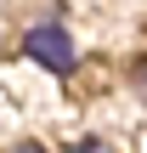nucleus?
I'll list each match as a JSON object with an SVG mask.
<instances>
[{
  "label": "nucleus",
  "instance_id": "nucleus-4",
  "mask_svg": "<svg viewBox=\"0 0 147 153\" xmlns=\"http://www.w3.org/2000/svg\"><path fill=\"white\" fill-rule=\"evenodd\" d=\"M11 153H45V148H40V142H17Z\"/></svg>",
  "mask_w": 147,
  "mask_h": 153
},
{
  "label": "nucleus",
  "instance_id": "nucleus-2",
  "mask_svg": "<svg viewBox=\"0 0 147 153\" xmlns=\"http://www.w3.org/2000/svg\"><path fill=\"white\" fill-rule=\"evenodd\" d=\"M130 85L147 97V57H136V62H130Z\"/></svg>",
  "mask_w": 147,
  "mask_h": 153
},
{
  "label": "nucleus",
  "instance_id": "nucleus-1",
  "mask_svg": "<svg viewBox=\"0 0 147 153\" xmlns=\"http://www.w3.org/2000/svg\"><path fill=\"white\" fill-rule=\"evenodd\" d=\"M23 51H28L40 68H51V74H74V62H79V57H74V40H68L57 23L28 28V34H23Z\"/></svg>",
  "mask_w": 147,
  "mask_h": 153
},
{
  "label": "nucleus",
  "instance_id": "nucleus-3",
  "mask_svg": "<svg viewBox=\"0 0 147 153\" xmlns=\"http://www.w3.org/2000/svg\"><path fill=\"white\" fill-rule=\"evenodd\" d=\"M74 153H113V148H108V142H96V136H85V142H79Z\"/></svg>",
  "mask_w": 147,
  "mask_h": 153
}]
</instances>
